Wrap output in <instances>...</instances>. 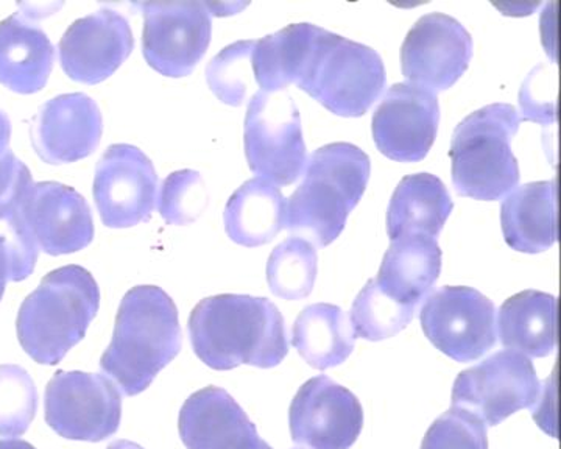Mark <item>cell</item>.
I'll use <instances>...</instances> for the list:
<instances>
[{
    "mask_svg": "<svg viewBox=\"0 0 561 449\" xmlns=\"http://www.w3.org/2000/svg\"><path fill=\"white\" fill-rule=\"evenodd\" d=\"M190 337L197 358L219 371L276 367L289 353L283 314L268 298H205L191 312Z\"/></svg>",
    "mask_w": 561,
    "mask_h": 449,
    "instance_id": "1",
    "label": "cell"
},
{
    "mask_svg": "<svg viewBox=\"0 0 561 449\" xmlns=\"http://www.w3.org/2000/svg\"><path fill=\"white\" fill-rule=\"evenodd\" d=\"M180 349L179 309L172 298L157 286L133 287L122 298L101 368L124 395L135 396L150 388Z\"/></svg>",
    "mask_w": 561,
    "mask_h": 449,
    "instance_id": "2",
    "label": "cell"
},
{
    "mask_svg": "<svg viewBox=\"0 0 561 449\" xmlns=\"http://www.w3.org/2000/svg\"><path fill=\"white\" fill-rule=\"evenodd\" d=\"M370 172V158L359 147H320L308 158L300 187L286 200L284 228L312 235L317 245L332 244L365 194Z\"/></svg>",
    "mask_w": 561,
    "mask_h": 449,
    "instance_id": "3",
    "label": "cell"
},
{
    "mask_svg": "<svg viewBox=\"0 0 561 449\" xmlns=\"http://www.w3.org/2000/svg\"><path fill=\"white\" fill-rule=\"evenodd\" d=\"M101 307L94 276L80 266H66L44 276L18 314L21 347L43 366H57L83 341Z\"/></svg>",
    "mask_w": 561,
    "mask_h": 449,
    "instance_id": "4",
    "label": "cell"
},
{
    "mask_svg": "<svg viewBox=\"0 0 561 449\" xmlns=\"http://www.w3.org/2000/svg\"><path fill=\"white\" fill-rule=\"evenodd\" d=\"M523 123L508 103H493L465 117L454 130L449 158L453 183L463 197L494 202L518 187L512 139Z\"/></svg>",
    "mask_w": 561,
    "mask_h": 449,
    "instance_id": "5",
    "label": "cell"
},
{
    "mask_svg": "<svg viewBox=\"0 0 561 449\" xmlns=\"http://www.w3.org/2000/svg\"><path fill=\"white\" fill-rule=\"evenodd\" d=\"M298 88L337 116L360 117L381 97L386 69L378 51L324 31Z\"/></svg>",
    "mask_w": 561,
    "mask_h": 449,
    "instance_id": "6",
    "label": "cell"
},
{
    "mask_svg": "<svg viewBox=\"0 0 561 449\" xmlns=\"http://www.w3.org/2000/svg\"><path fill=\"white\" fill-rule=\"evenodd\" d=\"M245 157L257 179L287 186L297 182L306 163L300 112L289 92L257 91L247 108Z\"/></svg>",
    "mask_w": 561,
    "mask_h": 449,
    "instance_id": "7",
    "label": "cell"
},
{
    "mask_svg": "<svg viewBox=\"0 0 561 449\" xmlns=\"http://www.w3.org/2000/svg\"><path fill=\"white\" fill-rule=\"evenodd\" d=\"M541 392L531 360L505 349L459 373L453 407L474 415L485 426H497L516 412L537 406Z\"/></svg>",
    "mask_w": 561,
    "mask_h": 449,
    "instance_id": "8",
    "label": "cell"
},
{
    "mask_svg": "<svg viewBox=\"0 0 561 449\" xmlns=\"http://www.w3.org/2000/svg\"><path fill=\"white\" fill-rule=\"evenodd\" d=\"M424 336L456 362H472L496 345V308L467 286H445L427 297L420 312Z\"/></svg>",
    "mask_w": 561,
    "mask_h": 449,
    "instance_id": "9",
    "label": "cell"
},
{
    "mask_svg": "<svg viewBox=\"0 0 561 449\" xmlns=\"http://www.w3.org/2000/svg\"><path fill=\"white\" fill-rule=\"evenodd\" d=\"M46 422L68 440L102 441L119 429L122 400L102 375L57 371L46 388Z\"/></svg>",
    "mask_w": 561,
    "mask_h": 449,
    "instance_id": "10",
    "label": "cell"
},
{
    "mask_svg": "<svg viewBox=\"0 0 561 449\" xmlns=\"http://www.w3.org/2000/svg\"><path fill=\"white\" fill-rule=\"evenodd\" d=\"M144 14L142 51L150 68L172 79L194 71L210 43L213 22L203 2L138 3Z\"/></svg>",
    "mask_w": 561,
    "mask_h": 449,
    "instance_id": "11",
    "label": "cell"
},
{
    "mask_svg": "<svg viewBox=\"0 0 561 449\" xmlns=\"http://www.w3.org/2000/svg\"><path fill=\"white\" fill-rule=\"evenodd\" d=\"M92 193L105 227H136L146 222L157 206V171L138 147L114 143L95 168Z\"/></svg>",
    "mask_w": 561,
    "mask_h": 449,
    "instance_id": "12",
    "label": "cell"
},
{
    "mask_svg": "<svg viewBox=\"0 0 561 449\" xmlns=\"http://www.w3.org/2000/svg\"><path fill=\"white\" fill-rule=\"evenodd\" d=\"M471 57L472 38L459 21L443 13L426 14L402 44V76L435 95L459 82Z\"/></svg>",
    "mask_w": 561,
    "mask_h": 449,
    "instance_id": "13",
    "label": "cell"
},
{
    "mask_svg": "<svg viewBox=\"0 0 561 449\" xmlns=\"http://www.w3.org/2000/svg\"><path fill=\"white\" fill-rule=\"evenodd\" d=\"M290 436L305 449H350L364 428V408L348 389L320 377L301 385L289 408Z\"/></svg>",
    "mask_w": 561,
    "mask_h": 449,
    "instance_id": "14",
    "label": "cell"
},
{
    "mask_svg": "<svg viewBox=\"0 0 561 449\" xmlns=\"http://www.w3.org/2000/svg\"><path fill=\"white\" fill-rule=\"evenodd\" d=\"M440 106L431 92L393 84L373 114L371 134L383 157L398 163L424 160L437 138Z\"/></svg>",
    "mask_w": 561,
    "mask_h": 449,
    "instance_id": "15",
    "label": "cell"
},
{
    "mask_svg": "<svg viewBox=\"0 0 561 449\" xmlns=\"http://www.w3.org/2000/svg\"><path fill=\"white\" fill-rule=\"evenodd\" d=\"M25 228L39 252L70 255L91 244L94 220L87 200L57 182L33 183L21 204Z\"/></svg>",
    "mask_w": 561,
    "mask_h": 449,
    "instance_id": "16",
    "label": "cell"
},
{
    "mask_svg": "<svg viewBox=\"0 0 561 449\" xmlns=\"http://www.w3.org/2000/svg\"><path fill=\"white\" fill-rule=\"evenodd\" d=\"M133 46L127 18L114 10H101L72 22L58 49L62 71L70 80L98 84L121 68Z\"/></svg>",
    "mask_w": 561,
    "mask_h": 449,
    "instance_id": "17",
    "label": "cell"
},
{
    "mask_svg": "<svg viewBox=\"0 0 561 449\" xmlns=\"http://www.w3.org/2000/svg\"><path fill=\"white\" fill-rule=\"evenodd\" d=\"M102 113L83 92L62 94L41 106L31 138L36 154L49 164H69L90 157L102 138Z\"/></svg>",
    "mask_w": 561,
    "mask_h": 449,
    "instance_id": "18",
    "label": "cell"
},
{
    "mask_svg": "<svg viewBox=\"0 0 561 449\" xmlns=\"http://www.w3.org/2000/svg\"><path fill=\"white\" fill-rule=\"evenodd\" d=\"M179 430L187 449H272L230 393L214 385L186 400Z\"/></svg>",
    "mask_w": 561,
    "mask_h": 449,
    "instance_id": "19",
    "label": "cell"
},
{
    "mask_svg": "<svg viewBox=\"0 0 561 449\" xmlns=\"http://www.w3.org/2000/svg\"><path fill=\"white\" fill-rule=\"evenodd\" d=\"M55 50L38 25L22 13L0 22V83L18 94H35L46 87Z\"/></svg>",
    "mask_w": 561,
    "mask_h": 449,
    "instance_id": "20",
    "label": "cell"
},
{
    "mask_svg": "<svg viewBox=\"0 0 561 449\" xmlns=\"http://www.w3.org/2000/svg\"><path fill=\"white\" fill-rule=\"evenodd\" d=\"M502 233L516 252L537 253L551 249L557 228V182H537L516 187L501 208Z\"/></svg>",
    "mask_w": 561,
    "mask_h": 449,
    "instance_id": "21",
    "label": "cell"
},
{
    "mask_svg": "<svg viewBox=\"0 0 561 449\" xmlns=\"http://www.w3.org/2000/svg\"><path fill=\"white\" fill-rule=\"evenodd\" d=\"M442 272L437 239L411 234L391 241L375 281L383 292L404 304L419 308Z\"/></svg>",
    "mask_w": 561,
    "mask_h": 449,
    "instance_id": "22",
    "label": "cell"
},
{
    "mask_svg": "<svg viewBox=\"0 0 561 449\" xmlns=\"http://www.w3.org/2000/svg\"><path fill=\"white\" fill-rule=\"evenodd\" d=\"M324 28L313 24H291L257 39L253 51V76L264 92L300 87L311 68Z\"/></svg>",
    "mask_w": 561,
    "mask_h": 449,
    "instance_id": "23",
    "label": "cell"
},
{
    "mask_svg": "<svg viewBox=\"0 0 561 449\" xmlns=\"http://www.w3.org/2000/svg\"><path fill=\"white\" fill-rule=\"evenodd\" d=\"M453 208L451 195L437 176H404L391 195L387 209V233L390 242L411 234L437 239L446 220L451 216Z\"/></svg>",
    "mask_w": 561,
    "mask_h": 449,
    "instance_id": "24",
    "label": "cell"
},
{
    "mask_svg": "<svg viewBox=\"0 0 561 449\" xmlns=\"http://www.w3.org/2000/svg\"><path fill=\"white\" fill-rule=\"evenodd\" d=\"M496 327L505 348L546 358L557 347V298L540 290L516 293L502 304Z\"/></svg>",
    "mask_w": 561,
    "mask_h": 449,
    "instance_id": "25",
    "label": "cell"
},
{
    "mask_svg": "<svg viewBox=\"0 0 561 449\" xmlns=\"http://www.w3.org/2000/svg\"><path fill=\"white\" fill-rule=\"evenodd\" d=\"M286 198L280 187L262 179L249 180L225 206L224 222L234 244L261 246L273 241L284 228Z\"/></svg>",
    "mask_w": 561,
    "mask_h": 449,
    "instance_id": "26",
    "label": "cell"
},
{
    "mask_svg": "<svg viewBox=\"0 0 561 449\" xmlns=\"http://www.w3.org/2000/svg\"><path fill=\"white\" fill-rule=\"evenodd\" d=\"M291 333L298 355L317 370L341 366L356 347L353 323L335 304L317 303L302 309Z\"/></svg>",
    "mask_w": 561,
    "mask_h": 449,
    "instance_id": "27",
    "label": "cell"
},
{
    "mask_svg": "<svg viewBox=\"0 0 561 449\" xmlns=\"http://www.w3.org/2000/svg\"><path fill=\"white\" fill-rule=\"evenodd\" d=\"M317 268L316 246L302 238L287 239L268 257V287L272 293L284 300H301L312 292Z\"/></svg>",
    "mask_w": 561,
    "mask_h": 449,
    "instance_id": "28",
    "label": "cell"
},
{
    "mask_svg": "<svg viewBox=\"0 0 561 449\" xmlns=\"http://www.w3.org/2000/svg\"><path fill=\"white\" fill-rule=\"evenodd\" d=\"M416 308L394 300L383 292L375 278L365 285L351 308V323L356 336L365 341L379 342L397 336L408 327Z\"/></svg>",
    "mask_w": 561,
    "mask_h": 449,
    "instance_id": "29",
    "label": "cell"
},
{
    "mask_svg": "<svg viewBox=\"0 0 561 449\" xmlns=\"http://www.w3.org/2000/svg\"><path fill=\"white\" fill-rule=\"evenodd\" d=\"M38 411V390L27 370L0 366V437L27 433Z\"/></svg>",
    "mask_w": 561,
    "mask_h": 449,
    "instance_id": "30",
    "label": "cell"
},
{
    "mask_svg": "<svg viewBox=\"0 0 561 449\" xmlns=\"http://www.w3.org/2000/svg\"><path fill=\"white\" fill-rule=\"evenodd\" d=\"M257 39L239 42L225 47L206 68L210 91L221 103L241 106L253 76V51ZM254 77V76H253Z\"/></svg>",
    "mask_w": 561,
    "mask_h": 449,
    "instance_id": "31",
    "label": "cell"
},
{
    "mask_svg": "<svg viewBox=\"0 0 561 449\" xmlns=\"http://www.w3.org/2000/svg\"><path fill=\"white\" fill-rule=\"evenodd\" d=\"M208 205V193L202 175L195 171L173 172L162 182L158 209L168 225H190L197 220Z\"/></svg>",
    "mask_w": 561,
    "mask_h": 449,
    "instance_id": "32",
    "label": "cell"
},
{
    "mask_svg": "<svg viewBox=\"0 0 561 449\" xmlns=\"http://www.w3.org/2000/svg\"><path fill=\"white\" fill-rule=\"evenodd\" d=\"M421 449H489L486 426L474 415L451 407L432 423Z\"/></svg>",
    "mask_w": 561,
    "mask_h": 449,
    "instance_id": "33",
    "label": "cell"
},
{
    "mask_svg": "<svg viewBox=\"0 0 561 449\" xmlns=\"http://www.w3.org/2000/svg\"><path fill=\"white\" fill-rule=\"evenodd\" d=\"M0 252L9 264L10 281L20 283L33 274L39 250L22 220L21 205L0 211Z\"/></svg>",
    "mask_w": 561,
    "mask_h": 449,
    "instance_id": "34",
    "label": "cell"
},
{
    "mask_svg": "<svg viewBox=\"0 0 561 449\" xmlns=\"http://www.w3.org/2000/svg\"><path fill=\"white\" fill-rule=\"evenodd\" d=\"M32 184L31 171L16 154H0V211L20 206Z\"/></svg>",
    "mask_w": 561,
    "mask_h": 449,
    "instance_id": "35",
    "label": "cell"
},
{
    "mask_svg": "<svg viewBox=\"0 0 561 449\" xmlns=\"http://www.w3.org/2000/svg\"><path fill=\"white\" fill-rule=\"evenodd\" d=\"M11 123L10 117L0 110V154L10 152Z\"/></svg>",
    "mask_w": 561,
    "mask_h": 449,
    "instance_id": "36",
    "label": "cell"
},
{
    "mask_svg": "<svg viewBox=\"0 0 561 449\" xmlns=\"http://www.w3.org/2000/svg\"><path fill=\"white\" fill-rule=\"evenodd\" d=\"M10 281L9 264H7L5 256L0 252V300H2L3 292H5L7 283Z\"/></svg>",
    "mask_w": 561,
    "mask_h": 449,
    "instance_id": "37",
    "label": "cell"
},
{
    "mask_svg": "<svg viewBox=\"0 0 561 449\" xmlns=\"http://www.w3.org/2000/svg\"><path fill=\"white\" fill-rule=\"evenodd\" d=\"M0 449H36L28 441L24 440H0Z\"/></svg>",
    "mask_w": 561,
    "mask_h": 449,
    "instance_id": "38",
    "label": "cell"
},
{
    "mask_svg": "<svg viewBox=\"0 0 561 449\" xmlns=\"http://www.w3.org/2000/svg\"><path fill=\"white\" fill-rule=\"evenodd\" d=\"M106 449H144V448L139 447L138 444H133V441L117 440V441H114V444H111L110 447Z\"/></svg>",
    "mask_w": 561,
    "mask_h": 449,
    "instance_id": "39",
    "label": "cell"
}]
</instances>
